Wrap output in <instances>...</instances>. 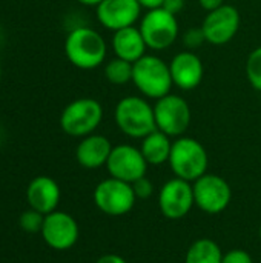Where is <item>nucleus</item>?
Masks as SVG:
<instances>
[{"instance_id":"b1692460","label":"nucleus","mask_w":261,"mask_h":263,"mask_svg":"<svg viewBox=\"0 0 261 263\" xmlns=\"http://www.w3.org/2000/svg\"><path fill=\"white\" fill-rule=\"evenodd\" d=\"M205 42H206V37H205L202 28H191V29H188V31L185 32V35H183V43L186 45V48H188L189 51L197 49V48L202 46Z\"/></svg>"},{"instance_id":"f3484780","label":"nucleus","mask_w":261,"mask_h":263,"mask_svg":"<svg viewBox=\"0 0 261 263\" xmlns=\"http://www.w3.org/2000/svg\"><path fill=\"white\" fill-rule=\"evenodd\" d=\"M112 145L109 139L98 134H89L82 139L75 149V159L80 166L86 170H97L100 166H106V162L111 156Z\"/></svg>"},{"instance_id":"20e7f679","label":"nucleus","mask_w":261,"mask_h":263,"mask_svg":"<svg viewBox=\"0 0 261 263\" xmlns=\"http://www.w3.org/2000/svg\"><path fill=\"white\" fill-rule=\"evenodd\" d=\"M132 82L137 89L148 99H162L174 86L169 65L157 55H143L134 63Z\"/></svg>"},{"instance_id":"9d476101","label":"nucleus","mask_w":261,"mask_h":263,"mask_svg":"<svg viewBox=\"0 0 261 263\" xmlns=\"http://www.w3.org/2000/svg\"><path fill=\"white\" fill-rule=\"evenodd\" d=\"M194 205V188L188 180L178 177L171 179L162 186L158 193L160 211L169 220H180L186 217Z\"/></svg>"},{"instance_id":"39448f33","label":"nucleus","mask_w":261,"mask_h":263,"mask_svg":"<svg viewBox=\"0 0 261 263\" xmlns=\"http://www.w3.org/2000/svg\"><path fill=\"white\" fill-rule=\"evenodd\" d=\"M103 119V108L100 102L91 97L72 100L60 116V126L63 133L72 137H86L92 134Z\"/></svg>"},{"instance_id":"c85d7f7f","label":"nucleus","mask_w":261,"mask_h":263,"mask_svg":"<svg viewBox=\"0 0 261 263\" xmlns=\"http://www.w3.org/2000/svg\"><path fill=\"white\" fill-rule=\"evenodd\" d=\"M95 263H128L122 256L118 254H103L102 257L97 259Z\"/></svg>"},{"instance_id":"5701e85b","label":"nucleus","mask_w":261,"mask_h":263,"mask_svg":"<svg viewBox=\"0 0 261 263\" xmlns=\"http://www.w3.org/2000/svg\"><path fill=\"white\" fill-rule=\"evenodd\" d=\"M43 222H45V214L29 208L28 211H25L20 219H18V223H20V228L25 231V233H31V234H35V233H42V228H43Z\"/></svg>"},{"instance_id":"423d86ee","label":"nucleus","mask_w":261,"mask_h":263,"mask_svg":"<svg viewBox=\"0 0 261 263\" xmlns=\"http://www.w3.org/2000/svg\"><path fill=\"white\" fill-rule=\"evenodd\" d=\"M138 29L149 49H168L178 37L177 15L165 11L163 8L149 9L143 15Z\"/></svg>"},{"instance_id":"2eb2a0df","label":"nucleus","mask_w":261,"mask_h":263,"mask_svg":"<svg viewBox=\"0 0 261 263\" xmlns=\"http://www.w3.org/2000/svg\"><path fill=\"white\" fill-rule=\"evenodd\" d=\"M169 69L174 85L183 91H192L198 88L205 76L202 59L189 49L174 55L169 63Z\"/></svg>"},{"instance_id":"a211bd4d","label":"nucleus","mask_w":261,"mask_h":263,"mask_svg":"<svg viewBox=\"0 0 261 263\" xmlns=\"http://www.w3.org/2000/svg\"><path fill=\"white\" fill-rule=\"evenodd\" d=\"M146 48H148L146 42H145L140 29L135 25L114 32L112 49L115 52V57H120L131 63H135L138 59H142L145 55Z\"/></svg>"},{"instance_id":"4be33fe9","label":"nucleus","mask_w":261,"mask_h":263,"mask_svg":"<svg viewBox=\"0 0 261 263\" xmlns=\"http://www.w3.org/2000/svg\"><path fill=\"white\" fill-rule=\"evenodd\" d=\"M246 76L252 88L261 92V46L249 54L246 62Z\"/></svg>"},{"instance_id":"ddd939ff","label":"nucleus","mask_w":261,"mask_h":263,"mask_svg":"<svg viewBox=\"0 0 261 263\" xmlns=\"http://www.w3.org/2000/svg\"><path fill=\"white\" fill-rule=\"evenodd\" d=\"M240 12L232 5H222L220 8L209 11L202 23L206 42L212 45H225L231 42L240 28Z\"/></svg>"},{"instance_id":"c756f323","label":"nucleus","mask_w":261,"mask_h":263,"mask_svg":"<svg viewBox=\"0 0 261 263\" xmlns=\"http://www.w3.org/2000/svg\"><path fill=\"white\" fill-rule=\"evenodd\" d=\"M140 3L142 8H146L148 11L149 9H157V8H162L163 5V0H137Z\"/></svg>"},{"instance_id":"6e6552de","label":"nucleus","mask_w":261,"mask_h":263,"mask_svg":"<svg viewBox=\"0 0 261 263\" xmlns=\"http://www.w3.org/2000/svg\"><path fill=\"white\" fill-rule=\"evenodd\" d=\"M154 116L157 129L169 137H182L191 123V108L188 102L171 92L155 102Z\"/></svg>"},{"instance_id":"473e14b6","label":"nucleus","mask_w":261,"mask_h":263,"mask_svg":"<svg viewBox=\"0 0 261 263\" xmlns=\"http://www.w3.org/2000/svg\"><path fill=\"white\" fill-rule=\"evenodd\" d=\"M260 239H261V225H260Z\"/></svg>"},{"instance_id":"f03ea898","label":"nucleus","mask_w":261,"mask_h":263,"mask_svg":"<svg viewBox=\"0 0 261 263\" xmlns=\"http://www.w3.org/2000/svg\"><path fill=\"white\" fill-rule=\"evenodd\" d=\"M175 177L194 183L206 174L209 157L205 146L192 137H178L172 142L171 156L168 160Z\"/></svg>"},{"instance_id":"f8f14e48","label":"nucleus","mask_w":261,"mask_h":263,"mask_svg":"<svg viewBox=\"0 0 261 263\" xmlns=\"http://www.w3.org/2000/svg\"><path fill=\"white\" fill-rule=\"evenodd\" d=\"M42 237L48 247L57 251L72 248L78 240V223L75 219L63 211H52L45 216Z\"/></svg>"},{"instance_id":"412c9836","label":"nucleus","mask_w":261,"mask_h":263,"mask_svg":"<svg viewBox=\"0 0 261 263\" xmlns=\"http://www.w3.org/2000/svg\"><path fill=\"white\" fill-rule=\"evenodd\" d=\"M132 71L134 63L123 60L120 57H115L109 60L105 66V77L112 85H125L128 82H132Z\"/></svg>"},{"instance_id":"7c9ffc66","label":"nucleus","mask_w":261,"mask_h":263,"mask_svg":"<svg viewBox=\"0 0 261 263\" xmlns=\"http://www.w3.org/2000/svg\"><path fill=\"white\" fill-rule=\"evenodd\" d=\"M78 3H82V5H86V6H97V5H100L103 0H77Z\"/></svg>"},{"instance_id":"6ab92c4d","label":"nucleus","mask_w":261,"mask_h":263,"mask_svg":"<svg viewBox=\"0 0 261 263\" xmlns=\"http://www.w3.org/2000/svg\"><path fill=\"white\" fill-rule=\"evenodd\" d=\"M171 149H172L171 137L158 129L152 131L145 139H142L140 151H142L145 160L148 162V165L157 166V165L166 163L169 160Z\"/></svg>"},{"instance_id":"dca6fc26","label":"nucleus","mask_w":261,"mask_h":263,"mask_svg":"<svg viewBox=\"0 0 261 263\" xmlns=\"http://www.w3.org/2000/svg\"><path fill=\"white\" fill-rule=\"evenodd\" d=\"M26 200L29 208L49 214L57 210L60 202V186L58 183L48 176H38L32 179L26 188Z\"/></svg>"},{"instance_id":"0eeeda50","label":"nucleus","mask_w":261,"mask_h":263,"mask_svg":"<svg viewBox=\"0 0 261 263\" xmlns=\"http://www.w3.org/2000/svg\"><path fill=\"white\" fill-rule=\"evenodd\" d=\"M95 206L108 216H125L135 205V193L132 185L118 179H105L94 190Z\"/></svg>"},{"instance_id":"f257e3e1","label":"nucleus","mask_w":261,"mask_h":263,"mask_svg":"<svg viewBox=\"0 0 261 263\" xmlns=\"http://www.w3.org/2000/svg\"><path fill=\"white\" fill-rule=\"evenodd\" d=\"M106 42L92 28L78 26L65 40V54L78 69H94L106 59Z\"/></svg>"},{"instance_id":"cd10ccee","label":"nucleus","mask_w":261,"mask_h":263,"mask_svg":"<svg viewBox=\"0 0 261 263\" xmlns=\"http://www.w3.org/2000/svg\"><path fill=\"white\" fill-rule=\"evenodd\" d=\"M200 2V5H202V8L205 9V11H214V9H217V8H220L222 5H225V0H198Z\"/></svg>"},{"instance_id":"7ed1b4c3","label":"nucleus","mask_w":261,"mask_h":263,"mask_svg":"<svg viewBox=\"0 0 261 263\" xmlns=\"http://www.w3.org/2000/svg\"><path fill=\"white\" fill-rule=\"evenodd\" d=\"M114 117L118 129L132 139H145L157 129L154 106L146 99L137 96L122 99L115 106Z\"/></svg>"},{"instance_id":"4468645a","label":"nucleus","mask_w":261,"mask_h":263,"mask_svg":"<svg viewBox=\"0 0 261 263\" xmlns=\"http://www.w3.org/2000/svg\"><path fill=\"white\" fill-rule=\"evenodd\" d=\"M142 12L137 0H103L97 5V18L106 29L118 31L134 26Z\"/></svg>"},{"instance_id":"2f4dec72","label":"nucleus","mask_w":261,"mask_h":263,"mask_svg":"<svg viewBox=\"0 0 261 263\" xmlns=\"http://www.w3.org/2000/svg\"><path fill=\"white\" fill-rule=\"evenodd\" d=\"M0 79H2V65H0Z\"/></svg>"},{"instance_id":"bb28decb","label":"nucleus","mask_w":261,"mask_h":263,"mask_svg":"<svg viewBox=\"0 0 261 263\" xmlns=\"http://www.w3.org/2000/svg\"><path fill=\"white\" fill-rule=\"evenodd\" d=\"M162 8L174 15L180 14L185 8V0H163V5Z\"/></svg>"},{"instance_id":"9b49d317","label":"nucleus","mask_w":261,"mask_h":263,"mask_svg":"<svg viewBox=\"0 0 261 263\" xmlns=\"http://www.w3.org/2000/svg\"><path fill=\"white\" fill-rule=\"evenodd\" d=\"M148 162L142 151L132 145H117L112 148L111 156L106 162V170L111 177L134 183L135 180L146 176Z\"/></svg>"},{"instance_id":"72a5a7b5","label":"nucleus","mask_w":261,"mask_h":263,"mask_svg":"<svg viewBox=\"0 0 261 263\" xmlns=\"http://www.w3.org/2000/svg\"><path fill=\"white\" fill-rule=\"evenodd\" d=\"M0 28H2V25H0Z\"/></svg>"},{"instance_id":"1a4fd4ad","label":"nucleus","mask_w":261,"mask_h":263,"mask_svg":"<svg viewBox=\"0 0 261 263\" xmlns=\"http://www.w3.org/2000/svg\"><path fill=\"white\" fill-rule=\"evenodd\" d=\"M195 205L206 214L223 213L232 199L229 183L217 174H205L192 183Z\"/></svg>"},{"instance_id":"393cba45","label":"nucleus","mask_w":261,"mask_h":263,"mask_svg":"<svg viewBox=\"0 0 261 263\" xmlns=\"http://www.w3.org/2000/svg\"><path fill=\"white\" fill-rule=\"evenodd\" d=\"M132 185V190L135 193V197L137 199H148L152 196V191H154V185L151 183V180L145 176L138 180H135Z\"/></svg>"},{"instance_id":"aec40b11","label":"nucleus","mask_w":261,"mask_h":263,"mask_svg":"<svg viewBox=\"0 0 261 263\" xmlns=\"http://www.w3.org/2000/svg\"><path fill=\"white\" fill-rule=\"evenodd\" d=\"M223 253L215 240L198 239L195 240L185 257V263H222Z\"/></svg>"},{"instance_id":"a878e982","label":"nucleus","mask_w":261,"mask_h":263,"mask_svg":"<svg viewBox=\"0 0 261 263\" xmlns=\"http://www.w3.org/2000/svg\"><path fill=\"white\" fill-rule=\"evenodd\" d=\"M222 263H254L251 254L245 250H231L223 254Z\"/></svg>"}]
</instances>
